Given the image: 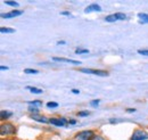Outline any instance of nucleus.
<instances>
[{
    "label": "nucleus",
    "instance_id": "obj_1",
    "mask_svg": "<svg viewBox=\"0 0 148 140\" xmlns=\"http://www.w3.org/2000/svg\"><path fill=\"white\" fill-rule=\"evenodd\" d=\"M16 132V129L13 124L10 123H3L0 125V135L6 136V135H14Z\"/></svg>",
    "mask_w": 148,
    "mask_h": 140
},
{
    "label": "nucleus",
    "instance_id": "obj_2",
    "mask_svg": "<svg viewBox=\"0 0 148 140\" xmlns=\"http://www.w3.org/2000/svg\"><path fill=\"white\" fill-rule=\"evenodd\" d=\"M93 137H95V133H93V131H91V130L81 131V132H79L75 136V138L77 140H91L93 139Z\"/></svg>",
    "mask_w": 148,
    "mask_h": 140
},
{
    "label": "nucleus",
    "instance_id": "obj_3",
    "mask_svg": "<svg viewBox=\"0 0 148 140\" xmlns=\"http://www.w3.org/2000/svg\"><path fill=\"white\" fill-rule=\"evenodd\" d=\"M127 16L125 14L123 13H115V14H112L105 17V21L108 22V23H113V22H116V21H122V19H125Z\"/></svg>",
    "mask_w": 148,
    "mask_h": 140
},
{
    "label": "nucleus",
    "instance_id": "obj_4",
    "mask_svg": "<svg viewBox=\"0 0 148 140\" xmlns=\"http://www.w3.org/2000/svg\"><path fill=\"white\" fill-rule=\"evenodd\" d=\"M81 73H87V74H93L98 76H108V72L101 70H91V69H81Z\"/></svg>",
    "mask_w": 148,
    "mask_h": 140
},
{
    "label": "nucleus",
    "instance_id": "obj_5",
    "mask_svg": "<svg viewBox=\"0 0 148 140\" xmlns=\"http://www.w3.org/2000/svg\"><path fill=\"white\" fill-rule=\"evenodd\" d=\"M148 139V133L143 131V130H136L132 135V137L130 140H147Z\"/></svg>",
    "mask_w": 148,
    "mask_h": 140
},
{
    "label": "nucleus",
    "instance_id": "obj_6",
    "mask_svg": "<svg viewBox=\"0 0 148 140\" xmlns=\"http://www.w3.org/2000/svg\"><path fill=\"white\" fill-rule=\"evenodd\" d=\"M23 14V10H17V9H14L9 13H6V14H1V17L2 18H12V17H16Z\"/></svg>",
    "mask_w": 148,
    "mask_h": 140
},
{
    "label": "nucleus",
    "instance_id": "obj_7",
    "mask_svg": "<svg viewBox=\"0 0 148 140\" xmlns=\"http://www.w3.org/2000/svg\"><path fill=\"white\" fill-rule=\"evenodd\" d=\"M53 60L55 62H64V63H70V64H74V65H80L81 62L79 60H74V59H69V58H64V57H54Z\"/></svg>",
    "mask_w": 148,
    "mask_h": 140
},
{
    "label": "nucleus",
    "instance_id": "obj_8",
    "mask_svg": "<svg viewBox=\"0 0 148 140\" xmlns=\"http://www.w3.org/2000/svg\"><path fill=\"white\" fill-rule=\"evenodd\" d=\"M101 10V7L97 3H93V5H90L88 6L86 9H84V13L88 14V13H91V12H100Z\"/></svg>",
    "mask_w": 148,
    "mask_h": 140
},
{
    "label": "nucleus",
    "instance_id": "obj_9",
    "mask_svg": "<svg viewBox=\"0 0 148 140\" xmlns=\"http://www.w3.org/2000/svg\"><path fill=\"white\" fill-rule=\"evenodd\" d=\"M31 119H33L34 121H38V122H41V123H48L49 120L45 116H41V115H38V114H32L31 115Z\"/></svg>",
    "mask_w": 148,
    "mask_h": 140
},
{
    "label": "nucleus",
    "instance_id": "obj_10",
    "mask_svg": "<svg viewBox=\"0 0 148 140\" xmlns=\"http://www.w3.org/2000/svg\"><path fill=\"white\" fill-rule=\"evenodd\" d=\"M49 123L53 124V125H56V126H63V125H65V122L63 121V119H50Z\"/></svg>",
    "mask_w": 148,
    "mask_h": 140
},
{
    "label": "nucleus",
    "instance_id": "obj_11",
    "mask_svg": "<svg viewBox=\"0 0 148 140\" xmlns=\"http://www.w3.org/2000/svg\"><path fill=\"white\" fill-rule=\"evenodd\" d=\"M138 17H139V23L140 24H146V23H148V14L140 13V14H138Z\"/></svg>",
    "mask_w": 148,
    "mask_h": 140
},
{
    "label": "nucleus",
    "instance_id": "obj_12",
    "mask_svg": "<svg viewBox=\"0 0 148 140\" xmlns=\"http://www.w3.org/2000/svg\"><path fill=\"white\" fill-rule=\"evenodd\" d=\"M12 115H13V113L9 112V110H1V112H0V119H1V120L9 119Z\"/></svg>",
    "mask_w": 148,
    "mask_h": 140
},
{
    "label": "nucleus",
    "instance_id": "obj_13",
    "mask_svg": "<svg viewBox=\"0 0 148 140\" xmlns=\"http://www.w3.org/2000/svg\"><path fill=\"white\" fill-rule=\"evenodd\" d=\"M26 89H29L32 93H37V95L42 93V89H38V88H34V87H26Z\"/></svg>",
    "mask_w": 148,
    "mask_h": 140
},
{
    "label": "nucleus",
    "instance_id": "obj_14",
    "mask_svg": "<svg viewBox=\"0 0 148 140\" xmlns=\"http://www.w3.org/2000/svg\"><path fill=\"white\" fill-rule=\"evenodd\" d=\"M27 104L33 107H39V106H42V100H32V102H29Z\"/></svg>",
    "mask_w": 148,
    "mask_h": 140
},
{
    "label": "nucleus",
    "instance_id": "obj_15",
    "mask_svg": "<svg viewBox=\"0 0 148 140\" xmlns=\"http://www.w3.org/2000/svg\"><path fill=\"white\" fill-rule=\"evenodd\" d=\"M0 32L1 33H14L15 30L14 29H9V27H1L0 29Z\"/></svg>",
    "mask_w": 148,
    "mask_h": 140
},
{
    "label": "nucleus",
    "instance_id": "obj_16",
    "mask_svg": "<svg viewBox=\"0 0 148 140\" xmlns=\"http://www.w3.org/2000/svg\"><path fill=\"white\" fill-rule=\"evenodd\" d=\"M24 73H25V74H38L39 71L33 70V69H25V70H24Z\"/></svg>",
    "mask_w": 148,
    "mask_h": 140
},
{
    "label": "nucleus",
    "instance_id": "obj_17",
    "mask_svg": "<svg viewBox=\"0 0 148 140\" xmlns=\"http://www.w3.org/2000/svg\"><path fill=\"white\" fill-rule=\"evenodd\" d=\"M88 115H90V112H88V110H81L77 113V116H81V117H86Z\"/></svg>",
    "mask_w": 148,
    "mask_h": 140
},
{
    "label": "nucleus",
    "instance_id": "obj_18",
    "mask_svg": "<svg viewBox=\"0 0 148 140\" xmlns=\"http://www.w3.org/2000/svg\"><path fill=\"white\" fill-rule=\"evenodd\" d=\"M47 107H49V108H55V107H58V104L55 103V102H49V103H47Z\"/></svg>",
    "mask_w": 148,
    "mask_h": 140
},
{
    "label": "nucleus",
    "instance_id": "obj_19",
    "mask_svg": "<svg viewBox=\"0 0 148 140\" xmlns=\"http://www.w3.org/2000/svg\"><path fill=\"white\" fill-rule=\"evenodd\" d=\"M5 3L6 5H9V6H14V7H17L18 6V2H16V1H5Z\"/></svg>",
    "mask_w": 148,
    "mask_h": 140
},
{
    "label": "nucleus",
    "instance_id": "obj_20",
    "mask_svg": "<svg viewBox=\"0 0 148 140\" xmlns=\"http://www.w3.org/2000/svg\"><path fill=\"white\" fill-rule=\"evenodd\" d=\"M138 54L143 55V56H147L148 57V49H139L138 50Z\"/></svg>",
    "mask_w": 148,
    "mask_h": 140
},
{
    "label": "nucleus",
    "instance_id": "obj_21",
    "mask_svg": "<svg viewBox=\"0 0 148 140\" xmlns=\"http://www.w3.org/2000/svg\"><path fill=\"white\" fill-rule=\"evenodd\" d=\"M29 112L32 113V114H38L39 113V109L36 107H29Z\"/></svg>",
    "mask_w": 148,
    "mask_h": 140
},
{
    "label": "nucleus",
    "instance_id": "obj_22",
    "mask_svg": "<svg viewBox=\"0 0 148 140\" xmlns=\"http://www.w3.org/2000/svg\"><path fill=\"white\" fill-rule=\"evenodd\" d=\"M89 53V50H87V49H76L75 50V54H88Z\"/></svg>",
    "mask_w": 148,
    "mask_h": 140
},
{
    "label": "nucleus",
    "instance_id": "obj_23",
    "mask_svg": "<svg viewBox=\"0 0 148 140\" xmlns=\"http://www.w3.org/2000/svg\"><path fill=\"white\" fill-rule=\"evenodd\" d=\"M99 103H100V100H98V99L97 100H91L90 102V105L92 106V107H97V106L99 105Z\"/></svg>",
    "mask_w": 148,
    "mask_h": 140
},
{
    "label": "nucleus",
    "instance_id": "obj_24",
    "mask_svg": "<svg viewBox=\"0 0 148 140\" xmlns=\"http://www.w3.org/2000/svg\"><path fill=\"white\" fill-rule=\"evenodd\" d=\"M111 123H117V122H122V120H117V119H111L110 120Z\"/></svg>",
    "mask_w": 148,
    "mask_h": 140
},
{
    "label": "nucleus",
    "instance_id": "obj_25",
    "mask_svg": "<svg viewBox=\"0 0 148 140\" xmlns=\"http://www.w3.org/2000/svg\"><path fill=\"white\" fill-rule=\"evenodd\" d=\"M92 140H105V139L103 137H100V136H95Z\"/></svg>",
    "mask_w": 148,
    "mask_h": 140
},
{
    "label": "nucleus",
    "instance_id": "obj_26",
    "mask_svg": "<svg viewBox=\"0 0 148 140\" xmlns=\"http://www.w3.org/2000/svg\"><path fill=\"white\" fill-rule=\"evenodd\" d=\"M127 112H128V113H133V112H136V109H134V108H128Z\"/></svg>",
    "mask_w": 148,
    "mask_h": 140
},
{
    "label": "nucleus",
    "instance_id": "obj_27",
    "mask_svg": "<svg viewBox=\"0 0 148 140\" xmlns=\"http://www.w3.org/2000/svg\"><path fill=\"white\" fill-rule=\"evenodd\" d=\"M72 92H73V93H75V95H77V93H80V91H79L77 89H73V90H72Z\"/></svg>",
    "mask_w": 148,
    "mask_h": 140
},
{
    "label": "nucleus",
    "instance_id": "obj_28",
    "mask_svg": "<svg viewBox=\"0 0 148 140\" xmlns=\"http://www.w3.org/2000/svg\"><path fill=\"white\" fill-rule=\"evenodd\" d=\"M69 123H70V124H75V123H76V121H75V120H70V121H69Z\"/></svg>",
    "mask_w": 148,
    "mask_h": 140
},
{
    "label": "nucleus",
    "instance_id": "obj_29",
    "mask_svg": "<svg viewBox=\"0 0 148 140\" xmlns=\"http://www.w3.org/2000/svg\"><path fill=\"white\" fill-rule=\"evenodd\" d=\"M62 15H70L69 12H62Z\"/></svg>",
    "mask_w": 148,
    "mask_h": 140
},
{
    "label": "nucleus",
    "instance_id": "obj_30",
    "mask_svg": "<svg viewBox=\"0 0 148 140\" xmlns=\"http://www.w3.org/2000/svg\"><path fill=\"white\" fill-rule=\"evenodd\" d=\"M0 69H1L2 71H3V70H8V67H7V66H1Z\"/></svg>",
    "mask_w": 148,
    "mask_h": 140
},
{
    "label": "nucleus",
    "instance_id": "obj_31",
    "mask_svg": "<svg viewBox=\"0 0 148 140\" xmlns=\"http://www.w3.org/2000/svg\"><path fill=\"white\" fill-rule=\"evenodd\" d=\"M58 45H65V41H58Z\"/></svg>",
    "mask_w": 148,
    "mask_h": 140
}]
</instances>
